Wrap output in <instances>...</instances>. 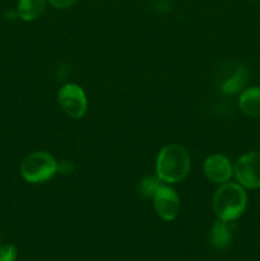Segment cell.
<instances>
[{
  "instance_id": "obj_1",
  "label": "cell",
  "mask_w": 260,
  "mask_h": 261,
  "mask_svg": "<svg viewBox=\"0 0 260 261\" xmlns=\"http://www.w3.org/2000/svg\"><path fill=\"white\" fill-rule=\"evenodd\" d=\"M191 161L188 150L180 144H167L160 150L155 160V172L165 184H177L190 172Z\"/></svg>"
},
{
  "instance_id": "obj_2",
  "label": "cell",
  "mask_w": 260,
  "mask_h": 261,
  "mask_svg": "<svg viewBox=\"0 0 260 261\" xmlns=\"http://www.w3.org/2000/svg\"><path fill=\"white\" fill-rule=\"evenodd\" d=\"M212 206L216 217L224 222H233L244 214L247 206L245 188L239 182H224L213 195Z\"/></svg>"
},
{
  "instance_id": "obj_3",
  "label": "cell",
  "mask_w": 260,
  "mask_h": 261,
  "mask_svg": "<svg viewBox=\"0 0 260 261\" xmlns=\"http://www.w3.org/2000/svg\"><path fill=\"white\" fill-rule=\"evenodd\" d=\"M19 171L28 184H42L58 173V162L48 152L36 150L23 158Z\"/></svg>"
},
{
  "instance_id": "obj_4",
  "label": "cell",
  "mask_w": 260,
  "mask_h": 261,
  "mask_svg": "<svg viewBox=\"0 0 260 261\" xmlns=\"http://www.w3.org/2000/svg\"><path fill=\"white\" fill-rule=\"evenodd\" d=\"M58 102L63 111L71 119H82L87 114L88 101L79 84L66 83L59 89Z\"/></svg>"
},
{
  "instance_id": "obj_5",
  "label": "cell",
  "mask_w": 260,
  "mask_h": 261,
  "mask_svg": "<svg viewBox=\"0 0 260 261\" xmlns=\"http://www.w3.org/2000/svg\"><path fill=\"white\" fill-rule=\"evenodd\" d=\"M237 182L245 189L260 188V150H252L241 155L233 166Z\"/></svg>"
},
{
  "instance_id": "obj_6",
  "label": "cell",
  "mask_w": 260,
  "mask_h": 261,
  "mask_svg": "<svg viewBox=\"0 0 260 261\" xmlns=\"http://www.w3.org/2000/svg\"><path fill=\"white\" fill-rule=\"evenodd\" d=\"M153 206L160 218L163 221H175L180 214L181 201L177 193L170 186L163 184L153 196Z\"/></svg>"
},
{
  "instance_id": "obj_7",
  "label": "cell",
  "mask_w": 260,
  "mask_h": 261,
  "mask_svg": "<svg viewBox=\"0 0 260 261\" xmlns=\"http://www.w3.org/2000/svg\"><path fill=\"white\" fill-rule=\"evenodd\" d=\"M203 170L209 181L219 185L228 182L233 176V166L223 154L208 155L204 161Z\"/></svg>"
},
{
  "instance_id": "obj_8",
  "label": "cell",
  "mask_w": 260,
  "mask_h": 261,
  "mask_svg": "<svg viewBox=\"0 0 260 261\" xmlns=\"http://www.w3.org/2000/svg\"><path fill=\"white\" fill-rule=\"evenodd\" d=\"M232 228L229 222L218 219L214 222L209 232V244L217 250H226L231 245Z\"/></svg>"
},
{
  "instance_id": "obj_9",
  "label": "cell",
  "mask_w": 260,
  "mask_h": 261,
  "mask_svg": "<svg viewBox=\"0 0 260 261\" xmlns=\"http://www.w3.org/2000/svg\"><path fill=\"white\" fill-rule=\"evenodd\" d=\"M239 107L247 116L260 117V87H250L242 91Z\"/></svg>"
},
{
  "instance_id": "obj_10",
  "label": "cell",
  "mask_w": 260,
  "mask_h": 261,
  "mask_svg": "<svg viewBox=\"0 0 260 261\" xmlns=\"http://www.w3.org/2000/svg\"><path fill=\"white\" fill-rule=\"evenodd\" d=\"M47 0H18L17 14L24 22H32L45 12Z\"/></svg>"
},
{
  "instance_id": "obj_11",
  "label": "cell",
  "mask_w": 260,
  "mask_h": 261,
  "mask_svg": "<svg viewBox=\"0 0 260 261\" xmlns=\"http://www.w3.org/2000/svg\"><path fill=\"white\" fill-rule=\"evenodd\" d=\"M245 82H246V70H245L244 68H240L239 70L235 73V75L232 76V78L227 79V81L224 82L222 88H223L224 93H237V92L245 86Z\"/></svg>"
},
{
  "instance_id": "obj_12",
  "label": "cell",
  "mask_w": 260,
  "mask_h": 261,
  "mask_svg": "<svg viewBox=\"0 0 260 261\" xmlns=\"http://www.w3.org/2000/svg\"><path fill=\"white\" fill-rule=\"evenodd\" d=\"M163 181L158 178V176H148L144 177L139 184V193L144 198H152L157 193L158 189L163 185Z\"/></svg>"
},
{
  "instance_id": "obj_13",
  "label": "cell",
  "mask_w": 260,
  "mask_h": 261,
  "mask_svg": "<svg viewBox=\"0 0 260 261\" xmlns=\"http://www.w3.org/2000/svg\"><path fill=\"white\" fill-rule=\"evenodd\" d=\"M18 251L14 245L7 244L0 246V261H15Z\"/></svg>"
},
{
  "instance_id": "obj_14",
  "label": "cell",
  "mask_w": 260,
  "mask_h": 261,
  "mask_svg": "<svg viewBox=\"0 0 260 261\" xmlns=\"http://www.w3.org/2000/svg\"><path fill=\"white\" fill-rule=\"evenodd\" d=\"M78 0H47L48 4L55 9H68L73 7Z\"/></svg>"
},
{
  "instance_id": "obj_15",
  "label": "cell",
  "mask_w": 260,
  "mask_h": 261,
  "mask_svg": "<svg viewBox=\"0 0 260 261\" xmlns=\"http://www.w3.org/2000/svg\"><path fill=\"white\" fill-rule=\"evenodd\" d=\"M74 166L73 163L69 162V161H60L58 163V172L63 173V175H69V173L73 172Z\"/></svg>"
}]
</instances>
